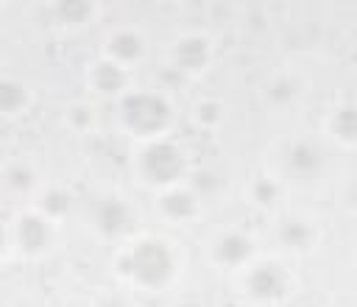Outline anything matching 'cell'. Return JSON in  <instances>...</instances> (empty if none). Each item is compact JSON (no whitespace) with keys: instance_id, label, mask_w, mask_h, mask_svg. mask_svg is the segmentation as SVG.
<instances>
[{"instance_id":"24","label":"cell","mask_w":357,"mask_h":307,"mask_svg":"<svg viewBox=\"0 0 357 307\" xmlns=\"http://www.w3.org/2000/svg\"><path fill=\"white\" fill-rule=\"evenodd\" d=\"M346 195H349V204H351V207H357V181H351V184H349V193H346Z\"/></svg>"},{"instance_id":"19","label":"cell","mask_w":357,"mask_h":307,"mask_svg":"<svg viewBox=\"0 0 357 307\" xmlns=\"http://www.w3.org/2000/svg\"><path fill=\"white\" fill-rule=\"evenodd\" d=\"M42 207H45L47 215L59 218V215H64V212L70 209V195H67L64 190H50V193L42 198Z\"/></svg>"},{"instance_id":"21","label":"cell","mask_w":357,"mask_h":307,"mask_svg":"<svg viewBox=\"0 0 357 307\" xmlns=\"http://www.w3.org/2000/svg\"><path fill=\"white\" fill-rule=\"evenodd\" d=\"M220 114H223V109H220L218 100H204V103H198V112H195V117H198L204 126H215V123L220 120Z\"/></svg>"},{"instance_id":"23","label":"cell","mask_w":357,"mask_h":307,"mask_svg":"<svg viewBox=\"0 0 357 307\" xmlns=\"http://www.w3.org/2000/svg\"><path fill=\"white\" fill-rule=\"evenodd\" d=\"M70 120H73V126H75V128H84V126H86V120H89V114H86L84 109H73Z\"/></svg>"},{"instance_id":"25","label":"cell","mask_w":357,"mask_h":307,"mask_svg":"<svg viewBox=\"0 0 357 307\" xmlns=\"http://www.w3.org/2000/svg\"><path fill=\"white\" fill-rule=\"evenodd\" d=\"M103 307H123V301H106Z\"/></svg>"},{"instance_id":"11","label":"cell","mask_w":357,"mask_h":307,"mask_svg":"<svg viewBox=\"0 0 357 307\" xmlns=\"http://www.w3.org/2000/svg\"><path fill=\"white\" fill-rule=\"evenodd\" d=\"M89 81H92V87H95L98 92L112 95V92H120V89L126 87V70H123V64H117V61L109 59V61L95 64Z\"/></svg>"},{"instance_id":"22","label":"cell","mask_w":357,"mask_h":307,"mask_svg":"<svg viewBox=\"0 0 357 307\" xmlns=\"http://www.w3.org/2000/svg\"><path fill=\"white\" fill-rule=\"evenodd\" d=\"M220 184H223V179L212 176V170H204L201 176H195V190H201V195H212Z\"/></svg>"},{"instance_id":"6","label":"cell","mask_w":357,"mask_h":307,"mask_svg":"<svg viewBox=\"0 0 357 307\" xmlns=\"http://www.w3.org/2000/svg\"><path fill=\"white\" fill-rule=\"evenodd\" d=\"M17 240L28 254H39L50 243V223L39 215H25L17 223Z\"/></svg>"},{"instance_id":"13","label":"cell","mask_w":357,"mask_h":307,"mask_svg":"<svg viewBox=\"0 0 357 307\" xmlns=\"http://www.w3.org/2000/svg\"><path fill=\"white\" fill-rule=\"evenodd\" d=\"M279 240L290 248H307L315 240V229L301 218H290L279 226Z\"/></svg>"},{"instance_id":"16","label":"cell","mask_w":357,"mask_h":307,"mask_svg":"<svg viewBox=\"0 0 357 307\" xmlns=\"http://www.w3.org/2000/svg\"><path fill=\"white\" fill-rule=\"evenodd\" d=\"M25 100H28V92L22 89V84H17V81H3L0 84V109L6 114L20 112L25 106Z\"/></svg>"},{"instance_id":"20","label":"cell","mask_w":357,"mask_h":307,"mask_svg":"<svg viewBox=\"0 0 357 307\" xmlns=\"http://www.w3.org/2000/svg\"><path fill=\"white\" fill-rule=\"evenodd\" d=\"M276 181L273 179H268V176H262V179H257L254 181V187H251V195H254V201L257 204H273V198H276Z\"/></svg>"},{"instance_id":"1","label":"cell","mask_w":357,"mask_h":307,"mask_svg":"<svg viewBox=\"0 0 357 307\" xmlns=\"http://www.w3.org/2000/svg\"><path fill=\"white\" fill-rule=\"evenodd\" d=\"M123 123L134 134H156L170 123V103L156 92H131L120 103Z\"/></svg>"},{"instance_id":"17","label":"cell","mask_w":357,"mask_h":307,"mask_svg":"<svg viewBox=\"0 0 357 307\" xmlns=\"http://www.w3.org/2000/svg\"><path fill=\"white\" fill-rule=\"evenodd\" d=\"M296 92H298V84L293 78H276L268 87V100L276 103V106H284V103H290L296 98Z\"/></svg>"},{"instance_id":"7","label":"cell","mask_w":357,"mask_h":307,"mask_svg":"<svg viewBox=\"0 0 357 307\" xmlns=\"http://www.w3.org/2000/svg\"><path fill=\"white\" fill-rule=\"evenodd\" d=\"M173 59H176V67L181 70H204L206 61H209V42L204 36H184L176 47H173Z\"/></svg>"},{"instance_id":"5","label":"cell","mask_w":357,"mask_h":307,"mask_svg":"<svg viewBox=\"0 0 357 307\" xmlns=\"http://www.w3.org/2000/svg\"><path fill=\"white\" fill-rule=\"evenodd\" d=\"M128 220H131V212H128V207H126L120 198H106V201H100L98 209H95V226H98L100 234H106V237L120 234V232L128 226Z\"/></svg>"},{"instance_id":"3","label":"cell","mask_w":357,"mask_h":307,"mask_svg":"<svg viewBox=\"0 0 357 307\" xmlns=\"http://www.w3.org/2000/svg\"><path fill=\"white\" fill-rule=\"evenodd\" d=\"M139 170L151 184H173L184 173V156L173 142H153L142 151Z\"/></svg>"},{"instance_id":"15","label":"cell","mask_w":357,"mask_h":307,"mask_svg":"<svg viewBox=\"0 0 357 307\" xmlns=\"http://www.w3.org/2000/svg\"><path fill=\"white\" fill-rule=\"evenodd\" d=\"M332 134H337L346 142L357 140V106H343L332 117Z\"/></svg>"},{"instance_id":"2","label":"cell","mask_w":357,"mask_h":307,"mask_svg":"<svg viewBox=\"0 0 357 307\" xmlns=\"http://www.w3.org/2000/svg\"><path fill=\"white\" fill-rule=\"evenodd\" d=\"M173 276V254L159 240H145L131 251V279L145 287H162Z\"/></svg>"},{"instance_id":"14","label":"cell","mask_w":357,"mask_h":307,"mask_svg":"<svg viewBox=\"0 0 357 307\" xmlns=\"http://www.w3.org/2000/svg\"><path fill=\"white\" fill-rule=\"evenodd\" d=\"M53 11H56V17H59L61 22H73V25H75V22L92 20L95 3H86V0H64V3H56Z\"/></svg>"},{"instance_id":"12","label":"cell","mask_w":357,"mask_h":307,"mask_svg":"<svg viewBox=\"0 0 357 307\" xmlns=\"http://www.w3.org/2000/svg\"><path fill=\"white\" fill-rule=\"evenodd\" d=\"M195 209H198V201L190 190H170L162 195V212L173 220H187L195 215Z\"/></svg>"},{"instance_id":"10","label":"cell","mask_w":357,"mask_h":307,"mask_svg":"<svg viewBox=\"0 0 357 307\" xmlns=\"http://www.w3.org/2000/svg\"><path fill=\"white\" fill-rule=\"evenodd\" d=\"M251 257V240L240 232H231V234H223L218 243H215V260L220 265H240Z\"/></svg>"},{"instance_id":"18","label":"cell","mask_w":357,"mask_h":307,"mask_svg":"<svg viewBox=\"0 0 357 307\" xmlns=\"http://www.w3.org/2000/svg\"><path fill=\"white\" fill-rule=\"evenodd\" d=\"M6 184L11 190H17V193H28L33 187V170L25 167V165H11L6 170Z\"/></svg>"},{"instance_id":"9","label":"cell","mask_w":357,"mask_h":307,"mask_svg":"<svg viewBox=\"0 0 357 307\" xmlns=\"http://www.w3.org/2000/svg\"><path fill=\"white\" fill-rule=\"evenodd\" d=\"M106 50H109L112 61H117V64H131V61H137V59L142 56L145 42H142V36L134 33V31H117V33L109 39Z\"/></svg>"},{"instance_id":"8","label":"cell","mask_w":357,"mask_h":307,"mask_svg":"<svg viewBox=\"0 0 357 307\" xmlns=\"http://www.w3.org/2000/svg\"><path fill=\"white\" fill-rule=\"evenodd\" d=\"M324 165V151L315 142H296L287 151V167L296 176H315Z\"/></svg>"},{"instance_id":"4","label":"cell","mask_w":357,"mask_h":307,"mask_svg":"<svg viewBox=\"0 0 357 307\" xmlns=\"http://www.w3.org/2000/svg\"><path fill=\"white\" fill-rule=\"evenodd\" d=\"M245 287L259 301H276L287 290V274L276 262H259L257 268H251V274L245 279Z\"/></svg>"}]
</instances>
